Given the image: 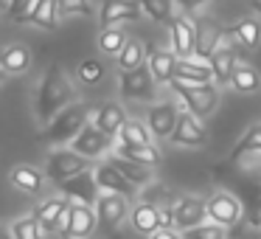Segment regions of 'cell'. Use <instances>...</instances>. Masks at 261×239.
<instances>
[{"label": "cell", "mask_w": 261, "mask_h": 239, "mask_svg": "<svg viewBox=\"0 0 261 239\" xmlns=\"http://www.w3.org/2000/svg\"><path fill=\"white\" fill-rule=\"evenodd\" d=\"M174 3L177 0H141L143 12H146L154 23H163V26H169L171 20H174Z\"/></svg>", "instance_id": "d6a6232c"}, {"label": "cell", "mask_w": 261, "mask_h": 239, "mask_svg": "<svg viewBox=\"0 0 261 239\" xmlns=\"http://www.w3.org/2000/svg\"><path fill=\"white\" fill-rule=\"evenodd\" d=\"M93 124H98L107 135H113L115 141H118L121 130H124V124H126V113H124L121 104L107 102V104H101V107L93 113Z\"/></svg>", "instance_id": "ffe728a7"}, {"label": "cell", "mask_w": 261, "mask_h": 239, "mask_svg": "<svg viewBox=\"0 0 261 239\" xmlns=\"http://www.w3.org/2000/svg\"><path fill=\"white\" fill-rule=\"evenodd\" d=\"M160 228H174V208H160Z\"/></svg>", "instance_id": "b9f144b4"}, {"label": "cell", "mask_w": 261, "mask_h": 239, "mask_svg": "<svg viewBox=\"0 0 261 239\" xmlns=\"http://www.w3.org/2000/svg\"><path fill=\"white\" fill-rule=\"evenodd\" d=\"M146 239H186V233H177V228H158L154 233H149Z\"/></svg>", "instance_id": "60d3db41"}, {"label": "cell", "mask_w": 261, "mask_h": 239, "mask_svg": "<svg viewBox=\"0 0 261 239\" xmlns=\"http://www.w3.org/2000/svg\"><path fill=\"white\" fill-rule=\"evenodd\" d=\"M110 160H113V163L126 175V180L135 183L138 188H143V186L152 183V166L138 163V160H129V158H124V155H115V158H110Z\"/></svg>", "instance_id": "484cf974"}, {"label": "cell", "mask_w": 261, "mask_h": 239, "mask_svg": "<svg viewBox=\"0 0 261 239\" xmlns=\"http://www.w3.org/2000/svg\"><path fill=\"white\" fill-rule=\"evenodd\" d=\"M230 31H233L236 42L244 48V51H253V48H258V42H261V23H258V20H253V17L239 20L236 26H230Z\"/></svg>", "instance_id": "83f0119b"}, {"label": "cell", "mask_w": 261, "mask_h": 239, "mask_svg": "<svg viewBox=\"0 0 261 239\" xmlns=\"http://www.w3.org/2000/svg\"><path fill=\"white\" fill-rule=\"evenodd\" d=\"M90 166H93L90 158H85L82 152H76V149L70 147V149H54V152L48 155L42 172H45V177L57 186V183H65V180H70V177L87 172Z\"/></svg>", "instance_id": "3957f363"}, {"label": "cell", "mask_w": 261, "mask_h": 239, "mask_svg": "<svg viewBox=\"0 0 261 239\" xmlns=\"http://www.w3.org/2000/svg\"><path fill=\"white\" fill-rule=\"evenodd\" d=\"M186 239H227V236H225V225L211 220V222H202V225L186 231Z\"/></svg>", "instance_id": "74e56055"}, {"label": "cell", "mask_w": 261, "mask_h": 239, "mask_svg": "<svg viewBox=\"0 0 261 239\" xmlns=\"http://www.w3.org/2000/svg\"><path fill=\"white\" fill-rule=\"evenodd\" d=\"M138 197H141L143 203L163 205V203H169V200H171V194H169V188H166L163 183H149V186L141 188V194H138Z\"/></svg>", "instance_id": "f35d334b"}, {"label": "cell", "mask_w": 261, "mask_h": 239, "mask_svg": "<svg viewBox=\"0 0 261 239\" xmlns=\"http://www.w3.org/2000/svg\"><path fill=\"white\" fill-rule=\"evenodd\" d=\"M76 74H79V82H85V85H98L104 79V65L98 59H85V62H79Z\"/></svg>", "instance_id": "8d00e7d4"}, {"label": "cell", "mask_w": 261, "mask_h": 239, "mask_svg": "<svg viewBox=\"0 0 261 239\" xmlns=\"http://www.w3.org/2000/svg\"><path fill=\"white\" fill-rule=\"evenodd\" d=\"M154 76L149 65H141L135 70H121L118 90L124 102H154Z\"/></svg>", "instance_id": "5b68a950"}, {"label": "cell", "mask_w": 261, "mask_h": 239, "mask_svg": "<svg viewBox=\"0 0 261 239\" xmlns=\"http://www.w3.org/2000/svg\"><path fill=\"white\" fill-rule=\"evenodd\" d=\"M126 40H129V34H126L124 29L107 26V29H101V34H98V48H101V54H107V57H118V54L124 51Z\"/></svg>", "instance_id": "4dcf8cb0"}, {"label": "cell", "mask_w": 261, "mask_h": 239, "mask_svg": "<svg viewBox=\"0 0 261 239\" xmlns=\"http://www.w3.org/2000/svg\"><path fill=\"white\" fill-rule=\"evenodd\" d=\"M12 236L14 239H42L45 233H42L40 222H37V217H23V220H14L12 222Z\"/></svg>", "instance_id": "e575fe53"}, {"label": "cell", "mask_w": 261, "mask_h": 239, "mask_svg": "<svg viewBox=\"0 0 261 239\" xmlns=\"http://www.w3.org/2000/svg\"><path fill=\"white\" fill-rule=\"evenodd\" d=\"M177 76H188V79L214 82V68H211L208 59H199V57H182V59H177Z\"/></svg>", "instance_id": "f1b7e54d"}, {"label": "cell", "mask_w": 261, "mask_h": 239, "mask_svg": "<svg viewBox=\"0 0 261 239\" xmlns=\"http://www.w3.org/2000/svg\"><path fill=\"white\" fill-rule=\"evenodd\" d=\"M169 34H171V51L180 59L197 54V26L186 14H174V20L169 23Z\"/></svg>", "instance_id": "4fadbf2b"}, {"label": "cell", "mask_w": 261, "mask_h": 239, "mask_svg": "<svg viewBox=\"0 0 261 239\" xmlns=\"http://www.w3.org/2000/svg\"><path fill=\"white\" fill-rule=\"evenodd\" d=\"M62 14H90V0H59Z\"/></svg>", "instance_id": "ab89813d"}, {"label": "cell", "mask_w": 261, "mask_h": 239, "mask_svg": "<svg viewBox=\"0 0 261 239\" xmlns=\"http://www.w3.org/2000/svg\"><path fill=\"white\" fill-rule=\"evenodd\" d=\"M40 0H6V17L12 23H29L31 12Z\"/></svg>", "instance_id": "d590c367"}, {"label": "cell", "mask_w": 261, "mask_h": 239, "mask_svg": "<svg viewBox=\"0 0 261 239\" xmlns=\"http://www.w3.org/2000/svg\"><path fill=\"white\" fill-rule=\"evenodd\" d=\"M171 208H174V228L182 233L197 228V225H202V222L208 220V200L205 197L186 194V197H180Z\"/></svg>", "instance_id": "ba28073f"}, {"label": "cell", "mask_w": 261, "mask_h": 239, "mask_svg": "<svg viewBox=\"0 0 261 239\" xmlns=\"http://www.w3.org/2000/svg\"><path fill=\"white\" fill-rule=\"evenodd\" d=\"M169 141L174 144V147H191L194 149V147H205V144H208V132L202 130L199 118L191 113V110H182Z\"/></svg>", "instance_id": "30bf717a"}, {"label": "cell", "mask_w": 261, "mask_h": 239, "mask_svg": "<svg viewBox=\"0 0 261 239\" xmlns=\"http://www.w3.org/2000/svg\"><path fill=\"white\" fill-rule=\"evenodd\" d=\"M70 147H73L76 152H82L85 158L98 160V158H104L107 152H113V149H115V138L107 135L98 124H87L85 130L70 141Z\"/></svg>", "instance_id": "52a82bcc"}, {"label": "cell", "mask_w": 261, "mask_h": 239, "mask_svg": "<svg viewBox=\"0 0 261 239\" xmlns=\"http://www.w3.org/2000/svg\"><path fill=\"white\" fill-rule=\"evenodd\" d=\"M177 96L186 104V110H191L197 118H208L216 110V104H219V90L211 82L208 85H199V87H191V90H180Z\"/></svg>", "instance_id": "7c38bea8"}, {"label": "cell", "mask_w": 261, "mask_h": 239, "mask_svg": "<svg viewBox=\"0 0 261 239\" xmlns=\"http://www.w3.org/2000/svg\"><path fill=\"white\" fill-rule=\"evenodd\" d=\"M152 130L149 127H143L138 118H126V124H124V130H121V135H118V141L121 144H152Z\"/></svg>", "instance_id": "836d02e7"}, {"label": "cell", "mask_w": 261, "mask_h": 239, "mask_svg": "<svg viewBox=\"0 0 261 239\" xmlns=\"http://www.w3.org/2000/svg\"><path fill=\"white\" fill-rule=\"evenodd\" d=\"M255 149H261V124H253L242 138H239V144L233 147V152H230V158H227V163H239L244 155H247V152H255Z\"/></svg>", "instance_id": "1f68e13d"}, {"label": "cell", "mask_w": 261, "mask_h": 239, "mask_svg": "<svg viewBox=\"0 0 261 239\" xmlns=\"http://www.w3.org/2000/svg\"><path fill=\"white\" fill-rule=\"evenodd\" d=\"M129 222L132 228H135L138 233H143V236H149V233H154L160 228V208L152 203H138L135 208L129 211Z\"/></svg>", "instance_id": "603a6c76"}, {"label": "cell", "mask_w": 261, "mask_h": 239, "mask_svg": "<svg viewBox=\"0 0 261 239\" xmlns=\"http://www.w3.org/2000/svg\"><path fill=\"white\" fill-rule=\"evenodd\" d=\"M230 87L236 93H258L261 90V74L253 68V65H247V62H239L236 65V70H233V82H230Z\"/></svg>", "instance_id": "4316f807"}, {"label": "cell", "mask_w": 261, "mask_h": 239, "mask_svg": "<svg viewBox=\"0 0 261 239\" xmlns=\"http://www.w3.org/2000/svg\"><path fill=\"white\" fill-rule=\"evenodd\" d=\"M177 118H180V110H177L174 102H154L146 113V127L152 130L154 141L171 138V132L177 127Z\"/></svg>", "instance_id": "9c48e42d"}, {"label": "cell", "mask_w": 261, "mask_h": 239, "mask_svg": "<svg viewBox=\"0 0 261 239\" xmlns=\"http://www.w3.org/2000/svg\"><path fill=\"white\" fill-rule=\"evenodd\" d=\"M59 0H40L34 6V12H31L29 23H34L37 29L42 31H57L59 29Z\"/></svg>", "instance_id": "d4e9b609"}, {"label": "cell", "mask_w": 261, "mask_h": 239, "mask_svg": "<svg viewBox=\"0 0 261 239\" xmlns=\"http://www.w3.org/2000/svg\"><path fill=\"white\" fill-rule=\"evenodd\" d=\"M141 14H143L141 0H104L101 9H98V23H101V29H107V26L138 20Z\"/></svg>", "instance_id": "5bb4252c"}, {"label": "cell", "mask_w": 261, "mask_h": 239, "mask_svg": "<svg viewBox=\"0 0 261 239\" xmlns=\"http://www.w3.org/2000/svg\"><path fill=\"white\" fill-rule=\"evenodd\" d=\"M87 124H90V121H87V110L73 102V104H68L57 118L48 121L45 130H42V135H40V141L51 144V147H65V144L73 141Z\"/></svg>", "instance_id": "7a4b0ae2"}, {"label": "cell", "mask_w": 261, "mask_h": 239, "mask_svg": "<svg viewBox=\"0 0 261 239\" xmlns=\"http://www.w3.org/2000/svg\"><path fill=\"white\" fill-rule=\"evenodd\" d=\"M115 155H124V158L146 166H160V160H163V155L154 144H115Z\"/></svg>", "instance_id": "cb8c5ba5"}, {"label": "cell", "mask_w": 261, "mask_h": 239, "mask_svg": "<svg viewBox=\"0 0 261 239\" xmlns=\"http://www.w3.org/2000/svg\"><path fill=\"white\" fill-rule=\"evenodd\" d=\"M202 3H208V0H177V6H180L182 12H194V9H199Z\"/></svg>", "instance_id": "7bdbcfd3"}, {"label": "cell", "mask_w": 261, "mask_h": 239, "mask_svg": "<svg viewBox=\"0 0 261 239\" xmlns=\"http://www.w3.org/2000/svg\"><path fill=\"white\" fill-rule=\"evenodd\" d=\"M70 205V197H65V194H59V197H51L45 200V203H40L31 214L37 217V222H40L42 233H51V231H59V220H62V214L68 211Z\"/></svg>", "instance_id": "e0dca14e"}, {"label": "cell", "mask_w": 261, "mask_h": 239, "mask_svg": "<svg viewBox=\"0 0 261 239\" xmlns=\"http://www.w3.org/2000/svg\"><path fill=\"white\" fill-rule=\"evenodd\" d=\"M253 6H255V12H261V0H253Z\"/></svg>", "instance_id": "ee69618b"}, {"label": "cell", "mask_w": 261, "mask_h": 239, "mask_svg": "<svg viewBox=\"0 0 261 239\" xmlns=\"http://www.w3.org/2000/svg\"><path fill=\"white\" fill-rule=\"evenodd\" d=\"M76 102V87L68 79L59 65H51L48 74L42 76L40 87H37V99H34V113L42 124H48L51 118H57L68 104Z\"/></svg>", "instance_id": "6da1fadb"}, {"label": "cell", "mask_w": 261, "mask_h": 239, "mask_svg": "<svg viewBox=\"0 0 261 239\" xmlns=\"http://www.w3.org/2000/svg\"><path fill=\"white\" fill-rule=\"evenodd\" d=\"M239 217H242V205H239V200L233 197V194L216 192V194L208 197V220L230 228V225L239 222Z\"/></svg>", "instance_id": "2e32d148"}, {"label": "cell", "mask_w": 261, "mask_h": 239, "mask_svg": "<svg viewBox=\"0 0 261 239\" xmlns=\"http://www.w3.org/2000/svg\"><path fill=\"white\" fill-rule=\"evenodd\" d=\"M31 51L23 45V42H12L0 51V68L6 70V74H29L31 68Z\"/></svg>", "instance_id": "7402d4cb"}, {"label": "cell", "mask_w": 261, "mask_h": 239, "mask_svg": "<svg viewBox=\"0 0 261 239\" xmlns=\"http://www.w3.org/2000/svg\"><path fill=\"white\" fill-rule=\"evenodd\" d=\"M9 180L17 192L23 194H42L45 192V172H40L37 166H29V163H20L9 172Z\"/></svg>", "instance_id": "ac0fdd59"}, {"label": "cell", "mask_w": 261, "mask_h": 239, "mask_svg": "<svg viewBox=\"0 0 261 239\" xmlns=\"http://www.w3.org/2000/svg\"><path fill=\"white\" fill-rule=\"evenodd\" d=\"M129 205H126L124 194H101L96 200V214H98V231L101 233H115L121 228V222L129 220Z\"/></svg>", "instance_id": "8992f818"}, {"label": "cell", "mask_w": 261, "mask_h": 239, "mask_svg": "<svg viewBox=\"0 0 261 239\" xmlns=\"http://www.w3.org/2000/svg\"><path fill=\"white\" fill-rule=\"evenodd\" d=\"M59 231L65 239H87L90 233L98 231V214L96 205L79 203V200H70L68 211L59 220Z\"/></svg>", "instance_id": "277c9868"}, {"label": "cell", "mask_w": 261, "mask_h": 239, "mask_svg": "<svg viewBox=\"0 0 261 239\" xmlns=\"http://www.w3.org/2000/svg\"><path fill=\"white\" fill-rule=\"evenodd\" d=\"M57 188H59V194H65V197H70V200H79V203H87V205H96V200L101 197V194H98L96 175H90V169L76 175V177H70V180H65V183H57Z\"/></svg>", "instance_id": "9a60e30c"}, {"label": "cell", "mask_w": 261, "mask_h": 239, "mask_svg": "<svg viewBox=\"0 0 261 239\" xmlns=\"http://www.w3.org/2000/svg\"><path fill=\"white\" fill-rule=\"evenodd\" d=\"M177 59L180 57H177L174 51H160V48L149 51L146 65H149V70H152V76H154L158 85H169V82L177 76Z\"/></svg>", "instance_id": "d6986e66"}, {"label": "cell", "mask_w": 261, "mask_h": 239, "mask_svg": "<svg viewBox=\"0 0 261 239\" xmlns=\"http://www.w3.org/2000/svg\"><path fill=\"white\" fill-rule=\"evenodd\" d=\"M93 175H96V183L101 192H113V194H124V197H132V194H141V188L135 186V183L126 180V175L118 169V166L113 163V160H107V163H98L96 169H93Z\"/></svg>", "instance_id": "8fae6325"}, {"label": "cell", "mask_w": 261, "mask_h": 239, "mask_svg": "<svg viewBox=\"0 0 261 239\" xmlns=\"http://www.w3.org/2000/svg\"><path fill=\"white\" fill-rule=\"evenodd\" d=\"M222 34H225V29H219L214 20L202 17L197 23V54H194V57L208 59V62H211V57H214V51H216V45H219Z\"/></svg>", "instance_id": "44dd1931"}, {"label": "cell", "mask_w": 261, "mask_h": 239, "mask_svg": "<svg viewBox=\"0 0 261 239\" xmlns=\"http://www.w3.org/2000/svg\"><path fill=\"white\" fill-rule=\"evenodd\" d=\"M115 59H118V68L121 70H135V68H141V65H146L149 54H146V48H143L141 40L129 37V40H126V45H124V51H121Z\"/></svg>", "instance_id": "f546056e"}]
</instances>
